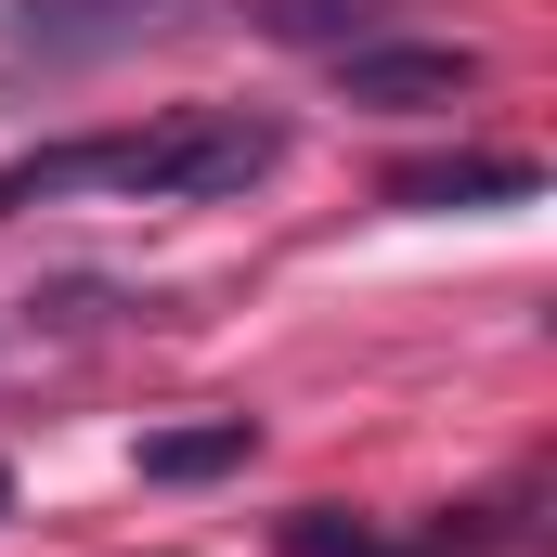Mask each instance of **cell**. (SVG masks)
Listing matches in <instances>:
<instances>
[{
	"label": "cell",
	"mask_w": 557,
	"mask_h": 557,
	"mask_svg": "<svg viewBox=\"0 0 557 557\" xmlns=\"http://www.w3.org/2000/svg\"><path fill=\"white\" fill-rule=\"evenodd\" d=\"M273 169H285V131H273V117H247V104H182V117H169L156 195H169V208H208V195L273 182Z\"/></svg>",
	"instance_id": "6da1fadb"
},
{
	"label": "cell",
	"mask_w": 557,
	"mask_h": 557,
	"mask_svg": "<svg viewBox=\"0 0 557 557\" xmlns=\"http://www.w3.org/2000/svg\"><path fill=\"white\" fill-rule=\"evenodd\" d=\"M467 91H480L467 39H350L337 52V104H363V117H441Z\"/></svg>",
	"instance_id": "7a4b0ae2"
},
{
	"label": "cell",
	"mask_w": 557,
	"mask_h": 557,
	"mask_svg": "<svg viewBox=\"0 0 557 557\" xmlns=\"http://www.w3.org/2000/svg\"><path fill=\"white\" fill-rule=\"evenodd\" d=\"M545 195L532 156H428V169H389V208H519Z\"/></svg>",
	"instance_id": "3957f363"
},
{
	"label": "cell",
	"mask_w": 557,
	"mask_h": 557,
	"mask_svg": "<svg viewBox=\"0 0 557 557\" xmlns=\"http://www.w3.org/2000/svg\"><path fill=\"white\" fill-rule=\"evenodd\" d=\"M247 441H260V428H247V416L143 428V480H169V493H182V480H234V467H247Z\"/></svg>",
	"instance_id": "277c9868"
},
{
	"label": "cell",
	"mask_w": 557,
	"mask_h": 557,
	"mask_svg": "<svg viewBox=\"0 0 557 557\" xmlns=\"http://www.w3.org/2000/svg\"><path fill=\"white\" fill-rule=\"evenodd\" d=\"M156 0H39V13H13V52H91V39H131Z\"/></svg>",
	"instance_id": "5b68a950"
},
{
	"label": "cell",
	"mask_w": 557,
	"mask_h": 557,
	"mask_svg": "<svg viewBox=\"0 0 557 557\" xmlns=\"http://www.w3.org/2000/svg\"><path fill=\"white\" fill-rule=\"evenodd\" d=\"M376 13L389 0H260V26L298 39V52H350V39H376Z\"/></svg>",
	"instance_id": "8992f818"
},
{
	"label": "cell",
	"mask_w": 557,
	"mask_h": 557,
	"mask_svg": "<svg viewBox=\"0 0 557 557\" xmlns=\"http://www.w3.org/2000/svg\"><path fill=\"white\" fill-rule=\"evenodd\" d=\"M285 557H376V532H363L350 506H298V519H285Z\"/></svg>",
	"instance_id": "52a82bcc"
},
{
	"label": "cell",
	"mask_w": 557,
	"mask_h": 557,
	"mask_svg": "<svg viewBox=\"0 0 557 557\" xmlns=\"http://www.w3.org/2000/svg\"><path fill=\"white\" fill-rule=\"evenodd\" d=\"M0 506H13V480H0Z\"/></svg>",
	"instance_id": "ba28073f"
}]
</instances>
